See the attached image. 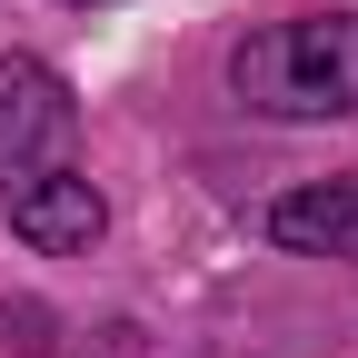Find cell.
I'll use <instances>...</instances> for the list:
<instances>
[{"instance_id": "1", "label": "cell", "mask_w": 358, "mask_h": 358, "mask_svg": "<svg viewBox=\"0 0 358 358\" xmlns=\"http://www.w3.org/2000/svg\"><path fill=\"white\" fill-rule=\"evenodd\" d=\"M229 90L279 120H338L358 110V20H279L229 50Z\"/></svg>"}, {"instance_id": "2", "label": "cell", "mask_w": 358, "mask_h": 358, "mask_svg": "<svg viewBox=\"0 0 358 358\" xmlns=\"http://www.w3.org/2000/svg\"><path fill=\"white\" fill-rule=\"evenodd\" d=\"M80 169V100L50 60L10 50L0 60V199L40 189V179H70Z\"/></svg>"}, {"instance_id": "3", "label": "cell", "mask_w": 358, "mask_h": 358, "mask_svg": "<svg viewBox=\"0 0 358 358\" xmlns=\"http://www.w3.org/2000/svg\"><path fill=\"white\" fill-rule=\"evenodd\" d=\"M10 209V229L30 239V249H90L100 239V189L70 169V179H40V189H20V199H0Z\"/></svg>"}, {"instance_id": "4", "label": "cell", "mask_w": 358, "mask_h": 358, "mask_svg": "<svg viewBox=\"0 0 358 358\" xmlns=\"http://www.w3.org/2000/svg\"><path fill=\"white\" fill-rule=\"evenodd\" d=\"M268 239L279 249H319V259H358V179H329V189H299L268 209Z\"/></svg>"}]
</instances>
